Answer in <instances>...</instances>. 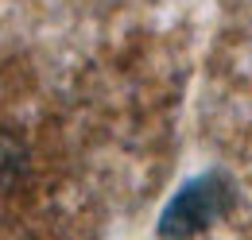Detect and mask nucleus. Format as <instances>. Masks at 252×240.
<instances>
[{
  "instance_id": "obj_1",
  "label": "nucleus",
  "mask_w": 252,
  "mask_h": 240,
  "mask_svg": "<svg viewBox=\"0 0 252 240\" xmlns=\"http://www.w3.org/2000/svg\"><path fill=\"white\" fill-rule=\"evenodd\" d=\"M229 198H233V186H229L225 175H198L163 210V217H159V237L163 240H194L198 233H206L225 213Z\"/></svg>"
}]
</instances>
